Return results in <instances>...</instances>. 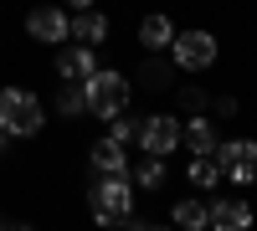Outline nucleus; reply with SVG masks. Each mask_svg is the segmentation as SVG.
I'll use <instances>...</instances> for the list:
<instances>
[{
	"label": "nucleus",
	"mask_w": 257,
	"mask_h": 231,
	"mask_svg": "<svg viewBox=\"0 0 257 231\" xmlns=\"http://www.w3.org/2000/svg\"><path fill=\"white\" fill-rule=\"evenodd\" d=\"M67 6H72V11H93L98 0H67Z\"/></svg>",
	"instance_id": "obj_22"
},
{
	"label": "nucleus",
	"mask_w": 257,
	"mask_h": 231,
	"mask_svg": "<svg viewBox=\"0 0 257 231\" xmlns=\"http://www.w3.org/2000/svg\"><path fill=\"white\" fill-rule=\"evenodd\" d=\"M216 164H221V175L231 190H252L257 185V139L252 134H231L216 144Z\"/></svg>",
	"instance_id": "obj_5"
},
{
	"label": "nucleus",
	"mask_w": 257,
	"mask_h": 231,
	"mask_svg": "<svg viewBox=\"0 0 257 231\" xmlns=\"http://www.w3.org/2000/svg\"><path fill=\"white\" fill-rule=\"evenodd\" d=\"M134 144H139V154H149V159H170V154L180 149V113H175V108H155V113H144Z\"/></svg>",
	"instance_id": "obj_6"
},
{
	"label": "nucleus",
	"mask_w": 257,
	"mask_h": 231,
	"mask_svg": "<svg viewBox=\"0 0 257 231\" xmlns=\"http://www.w3.org/2000/svg\"><path fill=\"white\" fill-rule=\"evenodd\" d=\"M88 164H93V175H128V149L103 134L93 149H88Z\"/></svg>",
	"instance_id": "obj_15"
},
{
	"label": "nucleus",
	"mask_w": 257,
	"mask_h": 231,
	"mask_svg": "<svg viewBox=\"0 0 257 231\" xmlns=\"http://www.w3.org/2000/svg\"><path fill=\"white\" fill-rule=\"evenodd\" d=\"M41 123H47V108H41L36 93H26V88H0V134L36 139Z\"/></svg>",
	"instance_id": "obj_4"
},
{
	"label": "nucleus",
	"mask_w": 257,
	"mask_h": 231,
	"mask_svg": "<svg viewBox=\"0 0 257 231\" xmlns=\"http://www.w3.org/2000/svg\"><path fill=\"white\" fill-rule=\"evenodd\" d=\"M206 108H211V93L206 88H196V82H180V88H175V113L180 118H196Z\"/></svg>",
	"instance_id": "obj_18"
},
{
	"label": "nucleus",
	"mask_w": 257,
	"mask_h": 231,
	"mask_svg": "<svg viewBox=\"0 0 257 231\" xmlns=\"http://www.w3.org/2000/svg\"><path fill=\"white\" fill-rule=\"evenodd\" d=\"M242 108H247V103L237 98V93H221V98H211V118H242Z\"/></svg>",
	"instance_id": "obj_21"
},
{
	"label": "nucleus",
	"mask_w": 257,
	"mask_h": 231,
	"mask_svg": "<svg viewBox=\"0 0 257 231\" xmlns=\"http://www.w3.org/2000/svg\"><path fill=\"white\" fill-rule=\"evenodd\" d=\"M98 72V52L93 47H77V41H62L57 47V77L62 82H88Z\"/></svg>",
	"instance_id": "obj_10"
},
{
	"label": "nucleus",
	"mask_w": 257,
	"mask_h": 231,
	"mask_svg": "<svg viewBox=\"0 0 257 231\" xmlns=\"http://www.w3.org/2000/svg\"><path fill=\"white\" fill-rule=\"evenodd\" d=\"M134 134H139V118H134V113L108 118V139H113V144H123V149H128V144H134Z\"/></svg>",
	"instance_id": "obj_20"
},
{
	"label": "nucleus",
	"mask_w": 257,
	"mask_h": 231,
	"mask_svg": "<svg viewBox=\"0 0 257 231\" xmlns=\"http://www.w3.org/2000/svg\"><path fill=\"white\" fill-rule=\"evenodd\" d=\"M57 113H62V118H82V113H88L82 82H62V93H57Z\"/></svg>",
	"instance_id": "obj_19"
},
{
	"label": "nucleus",
	"mask_w": 257,
	"mask_h": 231,
	"mask_svg": "<svg viewBox=\"0 0 257 231\" xmlns=\"http://www.w3.org/2000/svg\"><path fill=\"white\" fill-rule=\"evenodd\" d=\"M165 57L175 62L180 77H201V72H211L221 62V36L211 31V26H180Z\"/></svg>",
	"instance_id": "obj_2"
},
{
	"label": "nucleus",
	"mask_w": 257,
	"mask_h": 231,
	"mask_svg": "<svg viewBox=\"0 0 257 231\" xmlns=\"http://www.w3.org/2000/svg\"><path fill=\"white\" fill-rule=\"evenodd\" d=\"M185 180H190V190H201V195H216L221 185H226L216 154H190V159H185Z\"/></svg>",
	"instance_id": "obj_14"
},
{
	"label": "nucleus",
	"mask_w": 257,
	"mask_h": 231,
	"mask_svg": "<svg viewBox=\"0 0 257 231\" xmlns=\"http://www.w3.org/2000/svg\"><path fill=\"white\" fill-rule=\"evenodd\" d=\"M144 231H175V226H170V221H165V226H149V221H144Z\"/></svg>",
	"instance_id": "obj_25"
},
{
	"label": "nucleus",
	"mask_w": 257,
	"mask_h": 231,
	"mask_svg": "<svg viewBox=\"0 0 257 231\" xmlns=\"http://www.w3.org/2000/svg\"><path fill=\"white\" fill-rule=\"evenodd\" d=\"M128 180H134V190H139V195H144V190H165L170 164H165V159H149V154H139L134 164H128Z\"/></svg>",
	"instance_id": "obj_16"
},
{
	"label": "nucleus",
	"mask_w": 257,
	"mask_h": 231,
	"mask_svg": "<svg viewBox=\"0 0 257 231\" xmlns=\"http://www.w3.org/2000/svg\"><path fill=\"white\" fill-rule=\"evenodd\" d=\"M175 16L170 11H149L144 21H139V47H144V57H165L170 52V41H175Z\"/></svg>",
	"instance_id": "obj_9"
},
{
	"label": "nucleus",
	"mask_w": 257,
	"mask_h": 231,
	"mask_svg": "<svg viewBox=\"0 0 257 231\" xmlns=\"http://www.w3.org/2000/svg\"><path fill=\"white\" fill-rule=\"evenodd\" d=\"M108 36H113V21L103 16L98 6H93V11H72V31H67V41H77V47H93V52H98Z\"/></svg>",
	"instance_id": "obj_12"
},
{
	"label": "nucleus",
	"mask_w": 257,
	"mask_h": 231,
	"mask_svg": "<svg viewBox=\"0 0 257 231\" xmlns=\"http://www.w3.org/2000/svg\"><path fill=\"white\" fill-rule=\"evenodd\" d=\"M72 31V16L62 11V6H31L26 11V36L41 41V47H62Z\"/></svg>",
	"instance_id": "obj_8"
},
{
	"label": "nucleus",
	"mask_w": 257,
	"mask_h": 231,
	"mask_svg": "<svg viewBox=\"0 0 257 231\" xmlns=\"http://www.w3.org/2000/svg\"><path fill=\"white\" fill-rule=\"evenodd\" d=\"M170 226L175 231H206V200H196V195L170 200Z\"/></svg>",
	"instance_id": "obj_17"
},
{
	"label": "nucleus",
	"mask_w": 257,
	"mask_h": 231,
	"mask_svg": "<svg viewBox=\"0 0 257 231\" xmlns=\"http://www.w3.org/2000/svg\"><path fill=\"white\" fill-rule=\"evenodd\" d=\"M216 144H221V129H216L211 113L180 118V149H190V154H216Z\"/></svg>",
	"instance_id": "obj_11"
},
{
	"label": "nucleus",
	"mask_w": 257,
	"mask_h": 231,
	"mask_svg": "<svg viewBox=\"0 0 257 231\" xmlns=\"http://www.w3.org/2000/svg\"><path fill=\"white\" fill-rule=\"evenodd\" d=\"M6 231H36V226H26V221H6Z\"/></svg>",
	"instance_id": "obj_23"
},
{
	"label": "nucleus",
	"mask_w": 257,
	"mask_h": 231,
	"mask_svg": "<svg viewBox=\"0 0 257 231\" xmlns=\"http://www.w3.org/2000/svg\"><path fill=\"white\" fill-rule=\"evenodd\" d=\"M82 98H88V113L93 118H118V113H128V103H134V82H128V72H118V67H98L88 82H82Z\"/></svg>",
	"instance_id": "obj_3"
},
{
	"label": "nucleus",
	"mask_w": 257,
	"mask_h": 231,
	"mask_svg": "<svg viewBox=\"0 0 257 231\" xmlns=\"http://www.w3.org/2000/svg\"><path fill=\"white\" fill-rule=\"evenodd\" d=\"M175 62H170V57H144L139 62V72L134 77H128V82H134V93L144 88V93H170V88H175Z\"/></svg>",
	"instance_id": "obj_13"
},
{
	"label": "nucleus",
	"mask_w": 257,
	"mask_h": 231,
	"mask_svg": "<svg viewBox=\"0 0 257 231\" xmlns=\"http://www.w3.org/2000/svg\"><path fill=\"white\" fill-rule=\"evenodd\" d=\"M252 226H257V205L242 190L206 200V231H252Z\"/></svg>",
	"instance_id": "obj_7"
},
{
	"label": "nucleus",
	"mask_w": 257,
	"mask_h": 231,
	"mask_svg": "<svg viewBox=\"0 0 257 231\" xmlns=\"http://www.w3.org/2000/svg\"><path fill=\"white\" fill-rule=\"evenodd\" d=\"M11 154V134H0V159H6Z\"/></svg>",
	"instance_id": "obj_24"
},
{
	"label": "nucleus",
	"mask_w": 257,
	"mask_h": 231,
	"mask_svg": "<svg viewBox=\"0 0 257 231\" xmlns=\"http://www.w3.org/2000/svg\"><path fill=\"white\" fill-rule=\"evenodd\" d=\"M134 211H139V190H134L128 175H93V185H88V216H93V226L118 231Z\"/></svg>",
	"instance_id": "obj_1"
}]
</instances>
